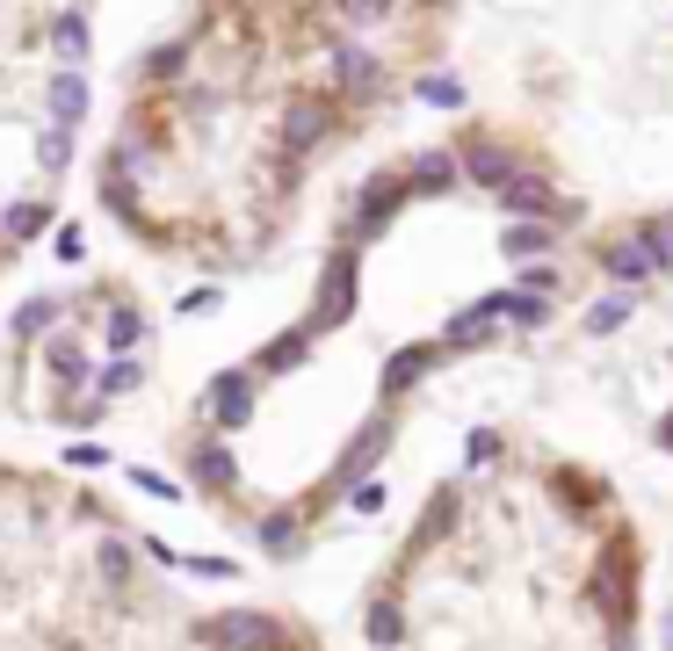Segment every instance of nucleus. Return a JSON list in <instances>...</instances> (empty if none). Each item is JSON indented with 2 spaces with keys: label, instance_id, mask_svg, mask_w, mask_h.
I'll list each match as a JSON object with an SVG mask.
<instances>
[{
  "label": "nucleus",
  "instance_id": "nucleus-1",
  "mask_svg": "<svg viewBox=\"0 0 673 651\" xmlns=\"http://www.w3.org/2000/svg\"><path fill=\"white\" fill-rule=\"evenodd\" d=\"M442 22L449 0H181L123 73L95 203L153 261L261 268L319 167L428 87Z\"/></svg>",
  "mask_w": 673,
  "mask_h": 651
},
{
  "label": "nucleus",
  "instance_id": "nucleus-2",
  "mask_svg": "<svg viewBox=\"0 0 673 651\" xmlns=\"http://www.w3.org/2000/svg\"><path fill=\"white\" fill-rule=\"evenodd\" d=\"M644 543L616 485L478 434L363 586V651H638Z\"/></svg>",
  "mask_w": 673,
  "mask_h": 651
},
{
  "label": "nucleus",
  "instance_id": "nucleus-3",
  "mask_svg": "<svg viewBox=\"0 0 673 651\" xmlns=\"http://www.w3.org/2000/svg\"><path fill=\"white\" fill-rule=\"evenodd\" d=\"M0 651H327L290 600L196 594L131 507L0 456Z\"/></svg>",
  "mask_w": 673,
  "mask_h": 651
},
{
  "label": "nucleus",
  "instance_id": "nucleus-4",
  "mask_svg": "<svg viewBox=\"0 0 673 651\" xmlns=\"http://www.w3.org/2000/svg\"><path fill=\"white\" fill-rule=\"evenodd\" d=\"M102 0H0V283L66 210Z\"/></svg>",
  "mask_w": 673,
  "mask_h": 651
},
{
  "label": "nucleus",
  "instance_id": "nucleus-5",
  "mask_svg": "<svg viewBox=\"0 0 673 651\" xmlns=\"http://www.w3.org/2000/svg\"><path fill=\"white\" fill-rule=\"evenodd\" d=\"M159 325L139 290L87 283V290L44 297L15 319L8 347V406L36 428H102L153 384Z\"/></svg>",
  "mask_w": 673,
  "mask_h": 651
}]
</instances>
